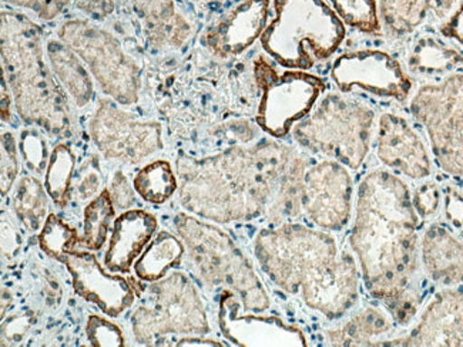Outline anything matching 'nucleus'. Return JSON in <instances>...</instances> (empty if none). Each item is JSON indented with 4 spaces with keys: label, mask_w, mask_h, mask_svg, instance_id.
I'll return each instance as SVG.
<instances>
[{
    "label": "nucleus",
    "mask_w": 463,
    "mask_h": 347,
    "mask_svg": "<svg viewBox=\"0 0 463 347\" xmlns=\"http://www.w3.org/2000/svg\"><path fill=\"white\" fill-rule=\"evenodd\" d=\"M111 198L113 202L118 205V208H128L131 202H135V194H133V188H131L130 183L128 178L121 173H116L113 181H111L110 188Z\"/></svg>",
    "instance_id": "obj_40"
},
{
    "label": "nucleus",
    "mask_w": 463,
    "mask_h": 347,
    "mask_svg": "<svg viewBox=\"0 0 463 347\" xmlns=\"http://www.w3.org/2000/svg\"><path fill=\"white\" fill-rule=\"evenodd\" d=\"M178 234L184 239L193 265L204 284L225 287L239 295L244 311L266 312L269 297L249 258L234 240L215 225L180 214L175 218Z\"/></svg>",
    "instance_id": "obj_7"
},
{
    "label": "nucleus",
    "mask_w": 463,
    "mask_h": 347,
    "mask_svg": "<svg viewBox=\"0 0 463 347\" xmlns=\"http://www.w3.org/2000/svg\"><path fill=\"white\" fill-rule=\"evenodd\" d=\"M460 64H463L462 54L433 36L420 37L408 57L410 70L422 76L450 73Z\"/></svg>",
    "instance_id": "obj_28"
},
{
    "label": "nucleus",
    "mask_w": 463,
    "mask_h": 347,
    "mask_svg": "<svg viewBox=\"0 0 463 347\" xmlns=\"http://www.w3.org/2000/svg\"><path fill=\"white\" fill-rule=\"evenodd\" d=\"M86 336L93 347H123L126 344L120 327L98 314L89 317Z\"/></svg>",
    "instance_id": "obj_35"
},
{
    "label": "nucleus",
    "mask_w": 463,
    "mask_h": 347,
    "mask_svg": "<svg viewBox=\"0 0 463 347\" xmlns=\"http://www.w3.org/2000/svg\"><path fill=\"white\" fill-rule=\"evenodd\" d=\"M418 227L420 215L405 181L385 170L365 175L349 245L366 291L401 326L412 321L423 301Z\"/></svg>",
    "instance_id": "obj_1"
},
{
    "label": "nucleus",
    "mask_w": 463,
    "mask_h": 347,
    "mask_svg": "<svg viewBox=\"0 0 463 347\" xmlns=\"http://www.w3.org/2000/svg\"><path fill=\"white\" fill-rule=\"evenodd\" d=\"M2 64L22 120L52 136H66L68 98L44 61L41 27L24 14L2 12Z\"/></svg>",
    "instance_id": "obj_4"
},
{
    "label": "nucleus",
    "mask_w": 463,
    "mask_h": 347,
    "mask_svg": "<svg viewBox=\"0 0 463 347\" xmlns=\"http://www.w3.org/2000/svg\"><path fill=\"white\" fill-rule=\"evenodd\" d=\"M76 7L94 19H103L113 12L115 0H78Z\"/></svg>",
    "instance_id": "obj_42"
},
{
    "label": "nucleus",
    "mask_w": 463,
    "mask_h": 347,
    "mask_svg": "<svg viewBox=\"0 0 463 347\" xmlns=\"http://www.w3.org/2000/svg\"><path fill=\"white\" fill-rule=\"evenodd\" d=\"M74 167H76V155L73 151L68 145L59 144L51 154V160L46 168V178H44L47 195L58 207L68 205Z\"/></svg>",
    "instance_id": "obj_31"
},
{
    "label": "nucleus",
    "mask_w": 463,
    "mask_h": 347,
    "mask_svg": "<svg viewBox=\"0 0 463 347\" xmlns=\"http://www.w3.org/2000/svg\"><path fill=\"white\" fill-rule=\"evenodd\" d=\"M47 56L52 71L71 94L78 108H84L93 98V83L88 70L78 59L73 49L61 41H49Z\"/></svg>",
    "instance_id": "obj_25"
},
{
    "label": "nucleus",
    "mask_w": 463,
    "mask_h": 347,
    "mask_svg": "<svg viewBox=\"0 0 463 347\" xmlns=\"http://www.w3.org/2000/svg\"><path fill=\"white\" fill-rule=\"evenodd\" d=\"M376 157L385 167L411 180H425L432 174V163L420 134L406 118L383 113L376 128Z\"/></svg>",
    "instance_id": "obj_19"
},
{
    "label": "nucleus",
    "mask_w": 463,
    "mask_h": 347,
    "mask_svg": "<svg viewBox=\"0 0 463 347\" xmlns=\"http://www.w3.org/2000/svg\"><path fill=\"white\" fill-rule=\"evenodd\" d=\"M182 204L198 217L229 224L266 215L269 191L254 147H232L204 160L177 163Z\"/></svg>",
    "instance_id": "obj_3"
},
{
    "label": "nucleus",
    "mask_w": 463,
    "mask_h": 347,
    "mask_svg": "<svg viewBox=\"0 0 463 347\" xmlns=\"http://www.w3.org/2000/svg\"><path fill=\"white\" fill-rule=\"evenodd\" d=\"M6 77L2 80V120L7 121L11 118V98H6Z\"/></svg>",
    "instance_id": "obj_46"
},
{
    "label": "nucleus",
    "mask_w": 463,
    "mask_h": 347,
    "mask_svg": "<svg viewBox=\"0 0 463 347\" xmlns=\"http://www.w3.org/2000/svg\"><path fill=\"white\" fill-rule=\"evenodd\" d=\"M331 79L341 93L361 89L378 98L403 103L410 98L412 80L402 64L383 51L364 49L336 57Z\"/></svg>",
    "instance_id": "obj_12"
},
{
    "label": "nucleus",
    "mask_w": 463,
    "mask_h": 347,
    "mask_svg": "<svg viewBox=\"0 0 463 347\" xmlns=\"http://www.w3.org/2000/svg\"><path fill=\"white\" fill-rule=\"evenodd\" d=\"M4 2L33 11L43 21H52L54 17H58L64 7L71 4V0H4Z\"/></svg>",
    "instance_id": "obj_39"
},
{
    "label": "nucleus",
    "mask_w": 463,
    "mask_h": 347,
    "mask_svg": "<svg viewBox=\"0 0 463 347\" xmlns=\"http://www.w3.org/2000/svg\"><path fill=\"white\" fill-rule=\"evenodd\" d=\"M156 305L140 306L131 316L136 341L156 344L165 334H207L209 321L202 299L192 281L182 272H173L151 286Z\"/></svg>",
    "instance_id": "obj_11"
},
{
    "label": "nucleus",
    "mask_w": 463,
    "mask_h": 347,
    "mask_svg": "<svg viewBox=\"0 0 463 347\" xmlns=\"http://www.w3.org/2000/svg\"><path fill=\"white\" fill-rule=\"evenodd\" d=\"M378 346L463 347V287L438 292L410 333Z\"/></svg>",
    "instance_id": "obj_17"
},
{
    "label": "nucleus",
    "mask_w": 463,
    "mask_h": 347,
    "mask_svg": "<svg viewBox=\"0 0 463 347\" xmlns=\"http://www.w3.org/2000/svg\"><path fill=\"white\" fill-rule=\"evenodd\" d=\"M410 110L427 131L438 167L453 177H463V73L420 87Z\"/></svg>",
    "instance_id": "obj_8"
},
{
    "label": "nucleus",
    "mask_w": 463,
    "mask_h": 347,
    "mask_svg": "<svg viewBox=\"0 0 463 347\" xmlns=\"http://www.w3.org/2000/svg\"><path fill=\"white\" fill-rule=\"evenodd\" d=\"M440 32L443 36L449 37L463 46V5L450 14L449 19L440 27Z\"/></svg>",
    "instance_id": "obj_43"
},
{
    "label": "nucleus",
    "mask_w": 463,
    "mask_h": 347,
    "mask_svg": "<svg viewBox=\"0 0 463 347\" xmlns=\"http://www.w3.org/2000/svg\"><path fill=\"white\" fill-rule=\"evenodd\" d=\"M254 76L262 93L257 123L274 138L287 137L313 111L326 89L323 79L304 70L279 74L264 57L255 61Z\"/></svg>",
    "instance_id": "obj_9"
},
{
    "label": "nucleus",
    "mask_w": 463,
    "mask_h": 347,
    "mask_svg": "<svg viewBox=\"0 0 463 347\" xmlns=\"http://www.w3.org/2000/svg\"><path fill=\"white\" fill-rule=\"evenodd\" d=\"M375 120L368 104L329 93L291 133L302 148L356 171L370 154Z\"/></svg>",
    "instance_id": "obj_6"
},
{
    "label": "nucleus",
    "mask_w": 463,
    "mask_h": 347,
    "mask_svg": "<svg viewBox=\"0 0 463 347\" xmlns=\"http://www.w3.org/2000/svg\"><path fill=\"white\" fill-rule=\"evenodd\" d=\"M183 255H184V245L182 240L167 230H162L136 260V275L141 281H160L165 277L167 271L180 264Z\"/></svg>",
    "instance_id": "obj_27"
},
{
    "label": "nucleus",
    "mask_w": 463,
    "mask_h": 347,
    "mask_svg": "<svg viewBox=\"0 0 463 347\" xmlns=\"http://www.w3.org/2000/svg\"><path fill=\"white\" fill-rule=\"evenodd\" d=\"M420 259L430 281L442 286H463V244L448 228L433 224L425 230Z\"/></svg>",
    "instance_id": "obj_22"
},
{
    "label": "nucleus",
    "mask_w": 463,
    "mask_h": 347,
    "mask_svg": "<svg viewBox=\"0 0 463 347\" xmlns=\"http://www.w3.org/2000/svg\"><path fill=\"white\" fill-rule=\"evenodd\" d=\"M14 208L17 218L27 230L32 232L39 230L47 212V198L41 183L32 177L22 178L17 183Z\"/></svg>",
    "instance_id": "obj_32"
},
{
    "label": "nucleus",
    "mask_w": 463,
    "mask_h": 347,
    "mask_svg": "<svg viewBox=\"0 0 463 347\" xmlns=\"http://www.w3.org/2000/svg\"><path fill=\"white\" fill-rule=\"evenodd\" d=\"M239 295L224 289L220 297L219 324L227 341L235 346H308L298 327L276 316L241 314Z\"/></svg>",
    "instance_id": "obj_16"
},
{
    "label": "nucleus",
    "mask_w": 463,
    "mask_h": 347,
    "mask_svg": "<svg viewBox=\"0 0 463 347\" xmlns=\"http://www.w3.org/2000/svg\"><path fill=\"white\" fill-rule=\"evenodd\" d=\"M254 150L269 191L266 217L274 224H286L301 214L307 163L297 151L271 141L257 144Z\"/></svg>",
    "instance_id": "obj_15"
},
{
    "label": "nucleus",
    "mask_w": 463,
    "mask_h": 347,
    "mask_svg": "<svg viewBox=\"0 0 463 347\" xmlns=\"http://www.w3.org/2000/svg\"><path fill=\"white\" fill-rule=\"evenodd\" d=\"M391 327L390 319L381 309L365 307L345 324L328 331L326 339L331 346H378Z\"/></svg>",
    "instance_id": "obj_26"
},
{
    "label": "nucleus",
    "mask_w": 463,
    "mask_h": 347,
    "mask_svg": "<svg viewBox=\"0 0 463 347\" xmlns=\"http://www.w3.org/2000/svg\"><path fill=\"white\" fill-rule=\"evenodd\" d=\"M94 143L106 158L138 163L162 150V128L156 123L136 120L110 101H101L90 123Z\"/></svg>",
    "instance_id": "obj_14"
},
{
    "label": "nucleus",
    "mask_w": 463,
    "mask_h": 347,
    "mask_svg": "<svg viewBox=\"0 0 463 347\" xmlns=\"http://www.w3.org/2000/svg\"><path fill=\"white\" fill-rule=\"evenodd\" d=\"M133 188L143 200L162 205L178 188L177 178L167 161H155L141 168L133 180Z\"/></svg>",
    "instance_id": "obj_29"
},
{
    "label": "nucleus",
    "mask_w": 463,
    "mask_h": 347,
    "mask_svg": "<svg viewBox=\"0 0 463 347\" xmlns=\"http://www.w3.org/2000/svg\"><path fill=\"white\" fill-rule=\"evenodd\" d=\"M269 12L271 0H241L205 32V47L222 59L240 56L261 39Z\"/></svg>",
    "instance_id": "obj_20"
},
{
    "label": "nucleus",
    "mask_w": 463,
    "mask_h": 347,
    "mask_svg": "<svg viewBox=\"0 0 463 347\" xmlns=\"http://www.w3.org/2000/svg\"><path fill=\"white\" fill-rule=\"evenodd\" d=\"M353 175L335 160H323L308 168L302 185V210L317 227L338 232L353 214Z\"/></svg>",
    "instance_id": "obj_13"
},
{
    "label": "nucleus",
    "mask_w": 463,
    "mask_h": 347,
    "mask_svg": "<svg viewBox=\"0 0 463 347\" xmlns=\"http://www.w3.org/2000/svg\"><path fill=\"white\" fill-rule=\"evenodd\" d=\"M59 39L88 64L103 93L123 106L137 103L140 70L115 37L88 22L71 21L61 27Z\"/></svg>",
    "instance_id": "obj_10"
},
{
    "label": "nucleus",
    "mask_w": 463,
    "mask_h": 347,
    "mask_svg": "<svg viewBox=\"0 0 463 347\" xmlns=\"http://www.w3.org/2000/svg\"><path fill=\"white\" fill-rule=\"evenodd\" d=\"M155 215L143 210L126 211L116 218L115 228L105 255L110 272L128 274L157 230Z\"/></svg>",
    "instance_id": "obj_21"
},
{
    "label": "nucleus",
    "mask_w": 463,
    "mask_h": 347,
    "mask_svg": "<svg viewBox=\"0 0 463 347\" xmlns=\"http://www.w3.org/2000/svg\"><path fill=\"white\" fill-rule=\"evenodd\" d=\"M175 346H213V347H222L225 346V344L220 343L217 341H209V339H200V337H187V339H182V341H178V343Z\"/></svg>",
    "instance_id": "obj_45"
},
{
    "label": "nucleus",
    "mask_w": 463,
    "mask_h": 347,
    "mask_svg": "<svg viewBox=\"0 0 463 347\" xmlns=\"http://www.w3.org/2000/svg\"><path fill=\"white\" fill-rule=\"evenodd\" d=\"M272 7L274 19L260 41L282 67L309 70L345 41V23L326 0H274Z\"/></svg>",
    "instance_id": "obj_5"
},
{
    "label": "nucleus",
    "mask_w": 463,
    "mask_h": 347,
    "mask_svg": "<svg viewBox=\"0 0 463 347\" xmlns=\"http://www.w3.org/2000/svg\"><path fill=\"white\" fill-rule=\"evenodd\" d=\"M100 173L98 168L89 170V173L84 174V177L79 181V185L76 187L79 198L86 200V198L93 197L100 187Z\"/></svg>",
    "instance_id": "obj_44"
},
{
    "label": "nucleus",
    "mask_w": 463,
    "mask_h": 347,
    "mask_svg": "<svg viewBox=\"0 0 463 347\" xmlns=\"http://www.w3.org/2000/svg\"><path fill=\"white\" fill-rule=\"evenodd\" d=\"M21 153L27 170L36 174L43 173L51 160V157L47 158L46 141L34 130H27L22 134Z\"/></svg>",
    "instance_id": "obj_36"
},
{
    "label": "nucleus",
    "mask_w": 463,
    "mask_h": 347,
    "mask_svg": "<svg viewBox=\"0 0 463 347\" xmlns=\"http://www.w3.org/2000/svg\"><path fill=\"white\" fill-rule=\"evenodd\" d=\"M440 201H442V195L435 183H423L412 195L413 208L420 218H430L437 214Z\"/></svg>",
    "instance_id": "obj_38"
},
{
    "label": "nucleus",
    "mask_w": 463,
    "mask_h": 347,
    "mask_svg": "<svg viewBox=\"0 0 463 347\" xmlns=\"http://www.w3.org/2000/svg\"><path fill=\"white\" fill-rule=\"evenodd\" d=\"M140 16L147 39L160 49H177L192 33V26L175 11V0H130Z\"/></svg>",
    "instance_id": "obj_24"
},
{
    "label": "nucleus",
    "mask_w": 463,
    "mask_h": 347,
    "mask_svg": "<svg viewBox=\"0 0 463 347\" xmlns=\"http://www.w3.org/2000/svg\"><path fill=\"white\" fill-rule=\"evenodd\" d=\"M78 230L64 224L58 215H47L43 228L39 234V247L47 257L53 258L63 264L64 257L76 250L79 245Z\"/></svg>",
    "instance_id": "obj_33"
},
{
    "label": "nucleus",
    "mask_w": 463,
    "mask_h": 347,
    "mask_svg": "<svg viewBox=\"0 0 463 347\" xmlns=\"http://www.w3.org/2000/svg\"><path fill=\"white\" fill-rule=\"evenodd\" d=\"M115 215V202L110 191L105 190L84 208L83 235L79 239V247L89 250L101 249Z\"/></svg>",
    "instance_id": "obj_30"
},
{
    "label": "nucleus",
    "mask_w": 463,
    "mask_h": 347,
    "mask_svg": "<svg viewBox=\"0 0 463 347\" xmlns=\"http://www.w3.org/2000/svg\"><path fill=\"white\" fill-rule=\"evenodd\" d=\"M445 217L455 228H463V195L455 188H448L445 194Z\"/></svg>",
    "instance_id": "obj_41"
},
{
    "label": "nucleus",
    "mask_w": 463,
    "mask_h": 347,
    "mask_svg": "<svg viewBox=\"0 0 463 347\" xmlns=\"http://www.w3.org/2000/svg\"><path fill=\"white\" fill-rule=\"evenodd\" d=\"M458 0H378V14L383 31L403 37L420 29L430 19H443L453 14Z\"/></svg>",
    "instance_id": "obj_23"
},
{
    "label": "nucleus",
    "mask_w": 463,
    "mask_h": 347,
    "mask_svg": "<svg viewBox=\"0 0 463 347\" xmlns=\"http://www.w3.org/2000/svg\"><path fill=\"white\" fill-rule=\"evenodd\" d=\"M19 174V151L14 134H2V195H6L14 187Z\"/></svg>",
    "instance_id": "obj_37"
},
{
    "label": "nucleus",
    "mask_w": 463,
    "mask_h": 347,
    "mask_svg": "<svg viewBox=\"0 0 463 347\" xmlns=\"http://www.w3.org/2000/svg\"><path fill=\"white\" fill-rule=\"evenodd\" d=\"M254 252L277 286L287 294H301L309 309L331 321L358 301V265L324 230L288 222L267 228L255 238Z\"/></svg>",
    "instance_id": "obj_2"
},
{
    "label": "nucleus",
    "mask_w": 463,
    "mask_h": 347,
    "mask_svg": "<svg viewBox=\"0 0 463 347\" xmlns=\"http://www.w3.org/2000/svg\"><path fill=\"white\" fill-rule=\"evenodd\" d=\"M76 295L93 302L109 317H118L135 304L136 295L128 279L110 275L99 264L96 255L86 250H71L64 257Z\"/></svg>",
    "instance_id": "obj_18"
},
{
    "label": "nucleus",
    "mask_w": 463,
    "mask_h": 347,
    "mask_svg": "<svg viewBox=\"0 0 463 347\" xmlns=\"http://www.w3.org/2000/svg\"><path fill=\"white\" fill-rule=\"evenodd\" d=\"M344 23L366 34H381L378 0H328Z\"/></svg>",
    "instance_id": "obj_34"
}]
</instances>
